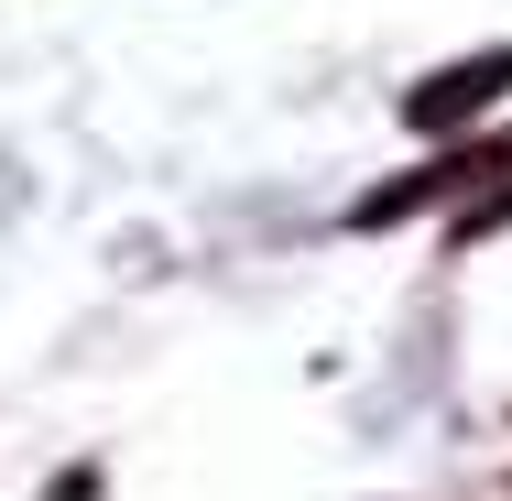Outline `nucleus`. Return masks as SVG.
<instances>
[{"mask_svg":"<svg viewBox=\"0 0 512 501\" xmlns=\"http://www.w3.org/2000/svg\"><path fill=\"white\" fill-rule=\"evenodd\" d=\"M512 88V55H469V66H447V77H425L404 99V120L414 131H458V120H480V109Z\"/></svg>","mask_w":512,"mask_h":501,"instance_id":"1","label":"nucleus"}]
</instances>
